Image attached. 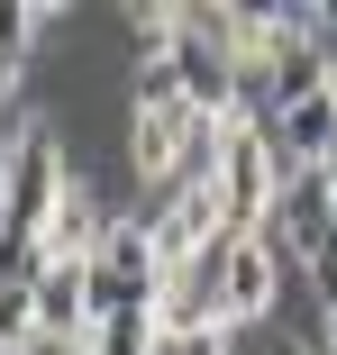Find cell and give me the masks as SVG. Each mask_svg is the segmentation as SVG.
Masks as SVG:
<instances>
[{"mask_svg":"<svg viewBox=\"0 0 337 355\" xmlns=\"http://www.w3.org/2000/svg\"><path fill=\"white\" fill-rule=\"evenodd\" d=\"M64 191H74V164H64V137L55 119H28L10 146H0V237H46L55 228V209Z\"/></svg>","mask_w":337,"mask_h":355,"instance_id":"1","label":"cell"},{"mask_svg":"<svg viewBox=\"0 0 337 355\" xmlns=\"http://www.w3.org/2000/svg\"><path fill=\"white\" fill-rule=\"evenodd\" d=\"M210 182H219V209H228V228H274V200L292 182V164L274 155V128L264 119H228L210 128Z\"/></svg>","mask_w":337,"mask_h":355,"instance_id":"2","label":"cell"},{"mask_svg":"<svg viewBox=\"0 0 337 355\" xmlns=\"http://www.w3.org/2000/svg\"><path fill=\"white\" fill-rule=\"evenodd\" d=\"M146 228H155V255L164 264H200L219 237H228V209H219V182L210 173H191V182H173L155 209H146Z\"/></svg>","mask_w":337,"mask_h":355,"instance_id":"7","label":"cell"},{"mask_svg":"<svg viewBox=\"0 0 337 355\" xmlns=\"http://www.w3.org/2000/svg\"><path fill=\"white\" fill-rule=\"evenodd\" d=\"M264 237L283 246V264L328 273V264H337V191H328V173H292L283 200H274V228H264Z\"/></svg>","mask_w":337,"mask_h":355,"instance_id":"6","label":"cell"},{"mask_svg":"<svg viewBox=\"0 0 337 355\" xmlns=\"http://www.w3.org/2000/svg\"><path fill=\"white\" fill-rule=\"evenodd\" d=\"M37 328H46V346H64V355L92 346V328H101V310H92V264H46V282H37Z\"/></svg>","mask_w":337,"mask_h":355,"instance_id":"8","label":"cell"},{"mask_svg":"<svg viewBox=\"0 0 337 355\" xmlns=\"http://www.w3.org/2000/svg\"><path fill=\"white\" fill-rule=\"evenodd\" d=\"M92 355H164L155 310H119V319H101V328H92Z\"/></svg>","mask_w":337,"mask_h":355,"instance_id":"10","label":"cell"},{"mask_svg":"<svg viewBox=\"0 0 337 355\" xmlns=\"http://www.w3.org/2000/svg\"><path fill=\"white\" fill-rule=\"evenodd\" d=\"M228 337L237 328H182V337H164V355H228Z\"/></svg>","mask_w":337,"mask_h":355,"instance_id":"13","label":"cell"},{"mask_svg":"<svg viewBox=\"0 0 337 355\" xmlns=\"http://www.w3.org/2000/svg\"><path fill=\"white\" fill-rule=\"evenodd\" d=\"M182 19H191V10H164V0H137V10H128V28H137V46H146V55H173Z\"/></svg>","mask_w":337,"mask_h":355,"instance_id":"12","label":"cell"},{"mask_svg":"<svg viewBox=\"0 0 337 355\" xmlns=\"http://www.w3.org/2000/svg\"><path fill=\"white\" fill-rule=\"evenodd\" d=\"M319 173H328V191H337V155H328V164H319Z\"/></svg>","mask_w":337,"mask_h":355,"instance_id":"16","label":"cell"},{"mask_svg":"<svg viewBox=\"0 0 337 355\" xmlns=\"http://www.w3.org/2000/svg\"><path fill=\"white\" fill-rule=\"evenodd\" d=\"M101 228H110L101 191L74 182V191H64V209H55V228H46L37 246H46V264H92V255H101Z\"/></svg>","mask_w":337,"mask_h":355,"instance_id":"9","label":"cell"},{"mask_svg":"<svg viewBox=\"0 0 337 355\" xmlns=\"http://www.w3.org/2000/svg\"><path fill=\"white\" fill-rule=\"evenodd\" d=\"M83 355H92V346H83Z\"/></svg>","mask_w":337,"mask_h":355,"instance_id":"17","label":"cell"},{"mask_svg":"<svg viewBox=\"0 0 337 355\" xmlns=\"http://www.w3.org/2000/svg\"><path fill=\"white\" fill-rule=\"evenodd\" d=\"M210 264H219V319H228V328H246V319L274 310V292H283V246L264 237V228H228V237L210 246Z\"/></svg>","mask_w":337,"mask_h":355,"instance_id":"5","label":"cell"},{"mask_svg":"<svg viewBox=\"0 0 337 355\" xmlns=\"http://www.w3.org/2000/svg\"><path fill=\"white\" fill-rule=\"evenodd\" d=\"M155 292H164V255H155L146 209H110L101 255H92V310H101V319H119V310H155Z\"/></svg>","mask_w":337,"mask_h":355,"instance_id":"4","label":"cell"},{"mask_svg":"<svg viewBox=\"0 0 337 355\" xmlns=\"http://www.w3.org/2000/svg\"><path fill=\"white\" fill-rule=\"evenodd\" d=\"M28 46H37V19L0 0V101H19V92H28Z\"/></svg>","mask_w":337,"mask_h":355,"instance_id":"11","label":"cell"},{"mask_svg":"<svg viewBox=\"0 0 337 355\" xmlns=\"http://www.w3.org/2000/svg\"><path fill=\"white\" fill-rule=\"evenodd\" d=\"M128 173L146 191H173L191 173H210V119L191 101H137L128 110Z\"/></svg>","mask_w":337,"mask_h":355,"instance_id":"3","label":"cell"},{"mask_svg":"<svg viewBox=\"0 0 337 355\" xmlns=\"http://www.w3.org/2000/svg\"><path fill=\"white\" fill-rule=\"evenodd\" d=\"M319 355H337V310H319Z\"/></svg>","mask_w":337,"mask_h":355,"instance_id":"14","label":"cell"},{"mask_svg":"<svg viewBox=\"0 0 337 355\" xmlns=\"http://www.w3.org/2000/svg\"><path fill=\"white\" fill-rule=\"evenodd\" d=\"M274 355H319V346L310 337H274Z\"/></svg>","mask_w":337,"mask_h":355,"instance_id":"15","label":"cell"}]
</instances>
